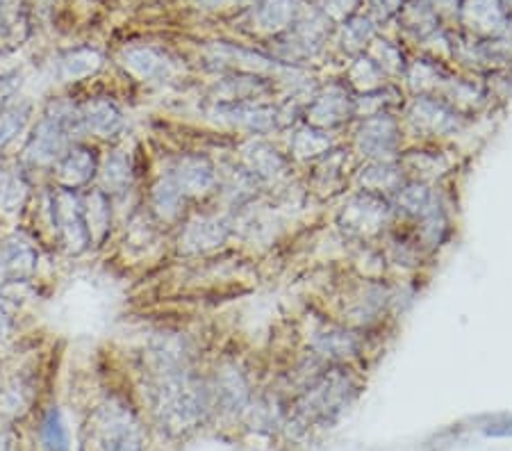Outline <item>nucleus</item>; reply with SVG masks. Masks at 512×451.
<instances>
[{"mask_svg": "<svg viewBox=\"0 0 512 451\" xmlns=\"http://www.w3.org/2000/svg\"><path fill=\"white\" fill-rule=\"evenodd\" d=\"M344 30H346V41L349 44H358V46H367V41L371 39V32H365L367 21L365 19H355L344 23Z\"/></svg>", "mask_w": 512, "mask_h": 451, "instance_id": "37", "label": "nucleus"}, {"mask_svg": "<svg viewBox=\"0 0 512 451\" xmlns=\"http://www.w3.org/2000/svg\"><path fill=\"white\" fill-rule=\"evenodd\" d=\"M0 451H14V436L7 431H0Z\"/></svg>", "mask_w": 512, "mask_h": 451, "instance_id": "40", "label": "nucleus"}, {"mask_svg": "<svg viewBox=\"0 0 512 451\" xmlns=\"http://www.w3.org/2000/svg\"><path fill=\"white\" fill-rule=\"evenodd\" d=\"M19 85H21V73L7 71L0 76V108H3L7 101H12L14 92L19 89Z\"/></svg>", "mask_w": 512, "mask_h": 451, "instance_id": "36", "label": "nucleus"}, {"mask_svg": "<svg viewBox=\"0 0 512 451\" xmlns=\"http://www.w3.org/2000/svg\"><path fill=\"white\" fill-rule=\"evenodd\" d=\"M233 224L219 215H196L189 219L183 233H180V251L185 253H205L219 249L233 233Z\"/></svg>", "mask_w": 512, "mask_h": 451, "instance_id": "16", "label": "nucleus"}, {"mask_svg": "<svg viewBox=\"0 0 512 451\" xmlns=\"http://www.w3.org/2000/svg\"><path fill=\"white\" fill-rule=\"evenodd\" d=\"M39 251L26 233H12L0 242V294L28 285L37 276Z\"/></svg>", "mask_w": 512, "mask_h": 451, "instance_id": "10", "label": "nucleus"}, {"mask_svg": "<svg viewBox=\"0 0 512 451\" xmlns=\"http://www.w3.org/2000/svg\"><path fill=\"white\" fill-rule=\"evenodd\" d=\"M239 164L258 180L260 185L280 183L289 176L292 169V158L280 153L274 144L264 142L260 137L249 139L239 151Z\"/></svg>", "mask_w": 512, "mask_h": 451, "instance_id": "13", "label": "nucleus"}, {"mask_svg": "<svg viewBox=\"0 0 512 451\" xmlns=\"http://www.w3.org/2000/svg\"><path fill=\"white\" fill-rule=\"evenodd\" d=\"M187 201L189 199L167 171L151 187V212L162 224H176L183 217Z\"/></svg>", "mask_w": 512, "mask_h": 451, "instance_id": "24", "label": "nucleus"}, {"mask_svg": "<svg viewBox=\"0 0 512 451\" xmlns=\"http://www.w3.org/2000/svg\"><path fill=\"white\" fill-rule=\"evenodd\" d=\"M355 117V98L349 85L344 82H330L321 92L312 96V101L305 108V121L312 126L333 130L344 126Z\"/></svg>", "mask_w": 512, "mask_h": 451, "instance_id": "11", "label": "nucleus"}, {"mask_svg": "<svg viewBox=\"0 0 512 451\" xmlns=\"http://www.w3.org/2000/svg\"><path fill=\"white\" fill-rule=\"evenodd\" d=\"M28 201V180L23 167L0 162V210L16 212Z\"/></svg>", "mask_w": 512, "mask_h": 451, "instance_id": "32", "label": "nucleus"}, {"mask_svg": "<svg viewBox=\"0 0 512 451\" xmlns=\"http://www.w3.org/2000/svg\"><path fill=\"white\" fill-rule=\"evenodd\" d=\"M485 436H492V438H510V436H512V422L485 426Z\"/></svg>", "mask_w": 512, "mask_h": 451, "instance_id": "39", "label": "nucleus"}, {"mask_svg": "<svg viewBox=\"0 0 512 451\" xmlns=\"http://www.w3.org/2000/svg\"><path fill=\"white\" fill-rule=\"evenodd\" d=\"M0 5H3V0H0Z\"/></svg>", "mask_w": 512, "mask_h": 451, "instance_id": "41", "label": "nucleus"}, {"mask_svg": "<svg viewBox=\"0 0 512 451\" xmlns=\"http://www.w3.org/2000/svg\"><path fill=\"white\" fill-rule=\"evenodd\" d=\"M123 67L142 82H164L171 78L173 64L153 46H130L123 51Z\"/></svg>", "mask_w": 512, "mask_h": 451, "instance_id": "19", "label": "nucleus"}, {"mask_svg": "<svg viewBox=\"0 0 512 451\" xmlns=\"http://www.w3.org/2000/svg\"><path fill=\"white\" fill-rule=\"evenodd\" d=\"M0 388H3V385H0Z\"/></svg>", "mask_w": 512, "mask_h": 451, "instance_id": "42", "label": "nucleus"}, {"mask_svg": "<svg viewBox=\"0 0 512 451\" xmlns=\"http://www.w3.org/2000/svg\"><path fill=\"white\" fill-rule=\"evenodd\" d=\"M82 205H85V219L92 244L103 246L112 233V196L103 192L101 187H87L82 194Z\"/></svg>", "mask_w": 512, "mask_h": 451, "instance_id": "23", "label": "nucleus"}, {"mask_svg": "<svg viewBox=\"0 0 512 451\" xmlns=\"http://www.w3.org/2000/svg\"><path fill=\"white\" fill-rule=\"evenodd\" d=\"M28 37V21L19 12H10L0 5V53L14 51Z\"/></svg>", "mask_w": 512, "mask_h": 451, "instance_id": "35", "label": "nucleus"}, {"mask_svg": "<svg viewBox=\"0 0 512 451\" xmlns=\"http://www.w3.org/2000/svg\"><path fill=\"white\" fill-rule=\"evenodd\" d=\"M392 308V287L378 281H367L360 287V292L355 294L349 313L353 322L362 326L374 324L376 319H381L383 313Z\"/></svg>", "mask_w": 512, "mask_h": 451, "instance_id": "21", "label": "nucleus"}, {"mask_svg": "<svg viewBox=\"0 0 512 451\" xmlns=\"http://www.w3.org/2000/svg\"><path fill=\"white\" fill-rule=\"evenodd\" d=\"M14 331V317L7 308V303L0 299V344H3L7 338H10Z\"/></svg>", "mask_w": 512, "mask_h": 451, "instance_id": "38", "label": "nucleus"}, {"mask_svg": "<svg viewBox=\"0 0 512 451\" xmlns=\"http://www.w3.org/2000/svg\"><path fill=\"white\" fill-rule=\"evenodd\" d=\"M260 183L255 180L242 164H226L224 169H219L217 180V192L228 201L233 208H244L249 205L255 196H258Z\"/></svg>", "mask_w": 512, "mask_h": 451, "instance_id": "25", "label": "nucleus"}, {"mask_svg": "<svg viewBox=\"0 0 512 451\" xmlns=\"http://www.w3.org/2000/svg\"><path fill=\"white\" fill-rule=\"evenodd\" d=\"M192 360V347L185 335L180 333H160L151 340L148 347V363L151 372H176V369H189Z\"/></svg>", "mask_w": 512, "mask_h": 451, "instance_id": "18", "label": "nucleus"}, {"mask_svg": "<svg viewBox=\"0 0 512 451\" xmlns=\"http://www.w3.org/2000/svg\"><path fill=\"white\" fill-rule=\"evenodd\" d=\"M39 442L44 451H69V431H66L62 410L53 406L41 417Z\"/></svg>", "mask_w": 512, "mask_h": 451, "instance_id": "34", "label": "nucleus"}, {"mask_svg": "<svg viewBox=\"0 0 512 451\" xmlns=\"http://www.w3.org/2000/svg\"><path fill=\"white\" fill-rule=\"evenodd\" d=\"M35 392V381L28 374H16L5 388H0V410L5 415L21 417L30 410L32 401H35Z\"/></svg>", "mask_w": 512, "mask_h": 451, "instance_id": "31", "label": "nucleus"}, {"mask_svg": "<svg viewBox=\"0 0 512 451\" xmlns=\"http://www.w3.org/2000/svg\"><path fill=\"white\" fill-rule=\"evenodd\" d=\"M403 144L401 121L392 112H376L360 117L353 133V146L367 162L399 160Z\"/></svg>", "mask_w": 512, "mask_h": 451, "instance_id": "6", "label": "nucleus"}, {"mask_svg": "<svg viewBox=\"0 0 512 451\" xmlns=\"http://www.w3.org/2000/svg\"><path fill=\"white\" fill-rule=\"evenodd\" d=\"M408 180L399 160H374L367 162V167L360 171L362 190L383 194L387 199L401 190V185Z\"/></svg>", "mask_w": 512, "mask_h": 451, "instance_id": "26", "label": "nucleus"}, {"mask_svg": "<svg viewBox=\"0 0 512 451\" xmlns=\"http://www.w3.org/2000/svg\"><path fill=\"white\" fill-rule=\"evenodd\" d=\"M32 119V103L26 98H12L0 108V153L10 146L16 137L26 133Z\"/></svg>", "mask_w": 512, "mask_h": 451, "instance_id": "30", "label": "nucleus"}, {"mask_svg": "<svg viewBox=\"0 0 512 451\" xmlns=\"http://www.w3.org/2000/svg\"><path fill=\"white\" fill-rule=\"evenodd\" d=\"M89 438L101 451H144L146 429L135 408L123 399H107L87 424Z\"/></svg>", "mask_w": 512, "mask_h": 451, "instance_id": "3", "label": "nucleus"}, {"mask_svg": "<svg viewBox=\"0 0 512 451\" xmlns=\"http://www.w3.org/2000/svg\"><path fill=\"white\" fill-rule=\"evenodd\" d=\"M80 121L85 135H92L103 142H117L128 130V119L112 98L96 96L78 103Z\"/></svg>", "mask_w": 512, "mask_h": 451, "instance_id": "14", "label": "nucleus"}, {"mask_svg": "<svg viewBox=\"0 0 512 451\" xmlns=\"http://www.w3.org/2000/svg\"><path fill=\"white\" fill-rule=\"evenodd\" d=\"M51 171L57 187L80 192L94 183L98 171H101V158H98V151L94 146L76 142L64 151V155L57 160Z\"/></svg>", "mask_w": 512, "mask_h": 451, "instance_id": "12", "label": "nucleus"}, {"mask_svg": "<svg viewBox=\"0 0 512 451\" xmlns=\"http://www.w3.org/2000/svg\"><path fill=\"white\" fill-rule=\"evenodd\" d=\"M208 117L253 137L267 135L280 126V110L262 101H214Z\"/></svg>", "mask_w": 512, "mask_h": 451, "instance_id": "9", "label": "nucleus"}, {"mask_svg": "<svg viewBox=\"0 0 512 451\" xmlns=\"http://www.w3.org/2000/svg\"><path fill=\"white\" fill-rule=\"evenodd\" d=\"M210 388L212 399L217 397V401H221L226 410L237 413V410H244L249 406V381H246V374L235 363H226L221 367L217 372V379H214V385H210Z\"/></svg>", "mask_w": 512, "mask_h": 451, "instance_id": "22", "label": "nucleus"}, {"mask_svg": "<svg viewBox=\"0 0 512 451\" xmlns=\"http://www.w3.org/2000/svg\"><path fill=\"white\" fill-rule=\"evenodd\" d=\"M333 146L335 139L330 135V130L312 126V123L305 121L294 128L292 139H289V158L317 160L333 151Z\"/></svg>", "mask_w": 512, "mask_h": 451, "instance_id": "28", "label": "nucleus"}, {"mask_svg": "<svg viewBox=\"0 0 512 451\" xmlns=\"http://www.w3.org/2000/svg\"><path fill=\"white\" fill-rule=\"evenodd\" d=\"M167 174L176 180L187 199H203V196L217 192L219 169L205 155H180Z\"/></svg>", "mask_w": 512, "mask_h": 451, "instance_id": "15", "label": "nucleus"}, {"mask_svg": "<svg viewBox=\"0 0 512 451\" xmlns=\"http://www.w3.org/2000/svg\"><path fill=\"white\" fill-rule=\"evenodd\" d=\"M406 117L419 135L433 139L458 135L467 126V114L437 94H415L408 103Z\"/></svg>", "mask_w": 512, "mask_h": 451, "instance_id": "8", "label": "nucleus"}, {"mask_svg": "<svg viewBox=\"0 0 512 451\" xmlns=\"http://www.w3.org/2000/svg\"><path fill=\"white\" fill-rule=\"evenodd\" d=\"M46 212L48 224L57 237V244L69 253V256H82L92 246L89 235L85 205L82 194L76 190H64V187H51L46 194Z\"/></svg>", "mask_w": 512, "mask_h": 451, "instance_id": "4", "label": "nucleus"}, {"mask_svg": "<svg viewBox=\"0 0 512 451\" xmlns=\"http://www.w3.org/2000/svg\"><path fill=\"white\" fill-rule=\"evenodd\" d=\"M394 219V205L383 194L360 190L346 199L340 210V226L355 237H374L385 233Z\"/></svg>", "mask_w": 512, "mask_h": 451, "instance_id": "7", "label": "nucleus"}, {"mask_svg": "<svg viewBox=\"0 0 512 451\" xmlns=\"http://www.w3.org/2000/svg\"><path fill=\"white\" fill-rule=\"evenodd\" d=\"M392 205L394 212H401L408 219L419 221L421 217H426L437 203H442L440 194H437L431 183H424V180H415L408 178L406 183L401 185V190L392 196Z\"/></svg>", "mask_w": 512, "mask_h": 451, "instance_id": "20", "label": "nucleus"}, {"mask_svg": "<svg viewBox=\"0 0 512 451\" xmlns=\"http://www.w3.org/2000/svg\"><path fill=\"white\" fill-rule=\"evenodd\" d=\"M103 67V55L92 46H78L64 51L55 60V76L60 82H78L96 76Z\"/></svg>", "mask_w": 512, "mask_h": 451, "instance_id": "27", "label": "nucleus"}, {"mask_svg": "<svg viewBox=\"0 0 512 451\" xmlns=\"http://www.w3.org/2000/svg\"><path fill=\"white\" fill-rule=\"evenodd\" d=\"M101 190L110 196H121L128 194L132 183H135V167H132V160L126 151L114 149L107 153V158L101 164Z\"/></svg>", "mask_w": 512, "mask_h": 451, "instance_id": "29", "label": "nucleus"}, {"mask_svg": "<svg viewBox=\"0 0 512 451\" xmlns=\"http://www.w3.org/2000/svg\"><path fill=\"white\" fill-rule=\"evenodd\" d=\"M153 415L169 436H185L205 420L212 406V388L189 369L153 372Z\"/></svg>", "mask_w": 512, "mask_h": 451, "instance_id": "1", "label": "nucleus"}, {"mask_svg": "<svg viewBox=\"0 0 512 451\" xmlns=\"http://www.w3.org/2000/svg\"><path fill=\"white\" fill-rule=\"evenodd\" d=\"M85 135L78 103L57 98L46 105L21 151V167L51 171L71 144Z\"/></svg>", "mask_w": 512, "mask_h": 451, "instance_id": "2", "label": "nucleus"}, {"mask_svg": "<svg viewBox=\"0 0 512 451\" xmlns=\"http://www.w3.org/2000/svg\"><path fill=\"white\" fill-rule=\"evenodd\" d=\"M296 12V0H262L258 5V23L264 30L280 32L292 26Z\"/></svg>", "mask_w": 512, "mask_h": 451, "instance_id": "33", "label": "nucleus"}, {"mask_svg": "<svg viewBox=\"0 0 512 451\" xmlns=\"http://www.w3.org/2000/svg\"><path fill=\"white\" fill-rule=\"evenodd\" d=\"M310 351L312 356L319 360L342 363V360L360 354V338L351 331V328L324 324L312 333Z\"/></svg>", "mask_w": 512, "mask_h": 451, "instance_id": "17", "label": "nucleus"}, {"mask_svg": "<svg viewBox=\"0 0 512 451\" xmlns=\"http://www.w3.org/2000/svg\"><path fill=\"white\" fill-rule=\"evenodd\" d=\"M355 392H358V385L346 369H326L303 390L299 415L305 420H330L344 406H349Z\"/></svg>", "mask_w": 512, "mask_h": 451, "instance_id": "5", "label": "nucleus"}]
</instances>
